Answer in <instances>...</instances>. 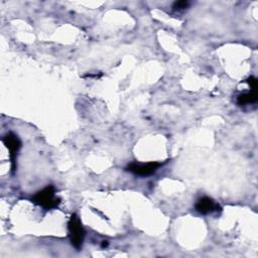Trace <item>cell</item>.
I'll list each match as a JSON object with an SVG mask.
<instances>
[{
	"label": "cell",
	"instance_id": "cell-1",
	"mask_svg": "<svg viewBox=\"0 0 258 258\" xmlns=\"http://www.w3.org/2000/svg\"><path fill=\"white\" fill-rule=\"evenodd\" d=\"M31 201L42 207L45 210H51L60 204V200L55 196V189L53 185H47L43 189L37 191L31 199Z\"/></svg>",
	"mask_w": 258,
	"mask_h": 258
},
{
	"label": "cell",
	"instance_id": "cell-2",
	"mask_svg": "<svg viewBox=\"0 0 258 258\" xmlns=\"http://www.w3.org/2000/svg\"><path fill=\"white\" fill-rule=\"evenodd\" d=\"M69 227V232H70V239L72 245L76 249H81L84 238H85V230L82 226V223L79 219V217L76 214H73L69 220L68 223Z\"/></svg>",
	"mask_w": 258,
	"mask_h": 258
},
{
	"label": "cell",
	"instance_id": "cell-3",
	"mask_svg": "<svg viewBox=\"0 0 258 258\" xmlns=\"http://www.w3.org/2000/svg\"><path fill=\"white\" fill-rule=\"evenodd\" d=\"M159 166H161V163L157 162V161H151V162H147V163L133 162V163H130L126 169L136 175L147 176V175L154 173L158 169Z\"/></svg>",
	"mask_w": 258,
	"mask_h": 258
},
{
	"label": "cell",
	"instance_id": "cell-4",
	"mask_svg": "<svg viewBox=\"0 0 258 258\" xmlns=\"http://www.w3.org/2000/svg\"><path fill=\"white\" fill-rule=\"evenodd\" d=\"M3 143L9 150V155H10V159L12 162V170L14 171L15 170V159H16L17 152L21 147V141L15 134L7 133L3 137Z\"/></svg>",
	"mask_w": 258,
	"mask_h": 258
},
{
	"label": "cell",
	"instance_id": "cell-5",
	"mask_svg": "<svg viewBox=\"0 0 258 258\" xmlns=\"http://www.w3.org/2000/svg\"><path fill=\"white\" fill-rule=\"evenodd\" d=\"M220 210H221L220 206L217 203H215L211 198H208V197H204L200 199L196 204V211L203 215H207Z\"/></svg>",
	"mask_w": 258,
	"mask_h": 258
},
{
	"label": "cell",
	"instance_id": "cell-6",
	"mask_svg": "<svg viewBox=\"0 0 258 258\" xmlns=\"http://www.w3.org/2000/svg\"><path fill=\"white\" fill-rule=\"evenodd\" d=\"M257 101V90H251L248 93H244L238 96L237 102L239 105H246L255 103Z\"/></svg>",
	"mask_w": 258,
	"mask_h": 258
},
{
	"label": "cell",
	"instance_id": "cell-7",
	"mask_svg": "<svg viewBox=\"0 0 258 258\" xmlns=\"http://www.w3.org/2000/svg\"><path fill=\"white\" fill-rule=\"evenodd\" d=\"M188 1H185V0H180V1H176L173 3V6L172 8L174 10H182L184 8H186L188 6Z\"/></svg>",
	"mask_w": 258,
	"mask_h": 258
},
{
	"label": "cell",
	"instance_id": "cell-8",
	"mask_svg": "<svg viewBox=\"0 0 258 258\" xmlns=\"http://www.w3.org/2000/svg\"><path fill=\"white\" fill-rule=\"evenodd\" d=\"M246 82H247L248 85L250 86L251 90H257V80H256V78H254L253 76H251V77H249V78L246 80Z\"/></svg>",
	"mask_w": 258,
	"mask_h": 258
}]
</instances>
